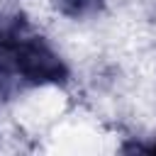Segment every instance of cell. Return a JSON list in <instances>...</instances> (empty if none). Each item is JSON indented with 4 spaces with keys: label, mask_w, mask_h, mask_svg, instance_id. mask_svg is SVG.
Instances as JSON below:
<instances>
[{
    "label": "cell",
    "mask_w": 156,
    "mask_h": 156,
    "mask_svg": "<svg viewBox=\"0 0 156 156\" xmlns=\"http://www.w3.org/2000/svg\"><path fill=\"white\" fill-rule=\"evenodd\" d=\"M0 76H15L32 85H58L68 78L63 58L32 29L0 51Z\"/></svg>",
    "instance_id": "6da1fadb"
},
{
    "label": "cell",
    "mask_w": 156,
    "mask_h": 156,
    "mask_svg": "<svg viewBox=\"0 0 156 156\" xmlns=\"http://www.w3.org/2000/svg\"><path fill=\"white\" fill-rule=\"evenodd\" d=\"M29 29L27 20L20 15H0V51H5L15 39H20Z\"/></svg>",
    "instance_id": "7a4b0ae2"
},
{
    "label": "cell",
    "mask_w": 156,
    "mask_h": 156,
    "mask_svg": "<svg viewBox=\"0 0 156 156\" xmlns=\"http://www.w3.org/2000/svg\"><path fill=\"white\" fill-rule=\"evenodd\" d=\"M58 10L66 15V17H73V20H83V17H93L102 10L105 0H56Z\"/></svg>",
    "instance_id": "3957f363"
},
{
    "label": "cell",
    "mask_w": 156,
    "mask_h": 156,
    "mask_svg": "<svg viewBox=\"0 0 156 156\" xmlns=\"http://www.w3.org/2000/svg\"><path fill=\"white\" fill-rule=\"evenodd\" d=\"M151 151H156V144H154V146H151Z\"/></svg>",
    "instance_id": "277c9868"
}]
</instances>
